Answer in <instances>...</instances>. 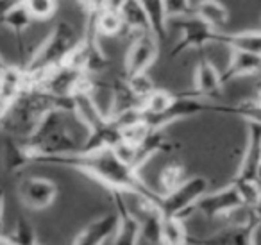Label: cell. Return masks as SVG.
Returning <instances> with one entry per match:
<instances>
[{
  "mask_svg": "<svg viewBox=\"0 0 261 245\" xmlns=\"http://www.w3.org/2000/svg\"><path fill=\"white\" fill-rule=\"evenodd\" d=\"M261 165V124L247 122V147L232 183H256V172Z\"/></svg>",
  "mask_w": 261,
  "mask_h": 245,
  "instance_id": "9c48e42d",
  "label": "cell"
},
{
  "mask_svg": "<svg viewBox=\"0 0 261 245\" xmlns=\"http://www.w3.org/2000/svg\"><path fill=\"white\" fill-rule=\"evenodd\" d=\"M8 66H9V63L6 61V59L2 58V56H0V72H4V70L8 68Z\"/></svg>",
  "mask_w": 261,
  "mask_h": 245,
  "instance_id": "836d02e7",
  "label": "cell"
},
{
  "mask_svg": "<svg viewBox=\"0 0 261 245\" xmlns=\"http://www.w3.org/2000/svg\"><path fill=\"white\" fill-rule=\"evenodd\" d=\"M161 245H190V234L185 227V220L175 216H165L161 227Z\"/></svg>",
  "mask_w": 261,
  "mask_h": 245,
  "instance_id": "ffe728a7",
  "label": "cell"
},
{
  "mask_svg": "<svg viewBox=\"0 0 261 245\" xmlns=\"http://www.w3.org/2000/svg\"><path fill=\"white\" fill-rule=\"evenodd\" d=\"M123 77H125V76H123ZM125 81H127V84H129L130 91L135 93V97L138 99L140 102H143L154 90H156V86H154V83L150 81V77L147 76V74L125 77Z\"/></svg>",
  "mask_w": 261,
  "mask_h": 245,
  "instance_id": "484cf974",
  "label": "cell"
},
{
  "mask_svg": "<svg viewBox=\"0 0 261 245\" xmlns=\"http://www.w3.org/2000/svg\"><path fill=\"white\" fill-rule=\"evenodd\" d=\"M256 101L261 104V88H259V90H257V99H256Z\"/></svg>",
  "mask_w": 261,
  "mask_h": 245,
  "instance_id": "d590c367",
  "label": "cell"
},
{
  "mask_svg": "<svg viewBox=\"0 0 261 245\" xmlns=\"http://www.w3.org/2000/svg\"><path fill=\"white\" fill-rule=\"evenodd\" d=\"M9 238H11L15 245H41V241L36 236V231H34L33 224L27 218H23V216L16 218L13 233Z\"/></svg>",
  "mask_w": 261,
  "mask_h": 245,
  "instance_id": "603a6c76",
  "label": "cell"
},
{
  "mask_svg": "<svg viewBox=\"0 0 261 245\" xmlns=\"http://www.w3.org/2000/svg\"><path fill=\"white\" fill-rule=\"evenodd\" d=\"M217 43L224 45L231 51L261 56V31H242V33H222V31H218Z\"/></svg>",
  "mask_w": 261,
  "mask_h": 245,
  "instance_id": "9a60e30c",
  "label": "cell"
},
{
  "mask_svg": "<svg viewBox=\"0 0 261 245\" xmlns=\"http://www.w3.org/2000/svg\"><path fill=\"white\" fill-rule=\"evenodd\" d=\"M83 43V33L66 20H59L23 66L31 88L48 72L66 65Z\"/></svg>",
  "mask_w": 261,
  "mask_h": 245,
  "instance_id": "7a4b0ae2",
  "label": "cell"
},
{
  "mask_svg": "<svg viewBox=\"0 0 261 245\" xmlns=\"http://www.w3.org/2000/svg\"><path fill=\"white\" fill-rule=\"evenodd\" d=\"M81 6H83L84 13H86V16L93 15V13H97L98 9V0H77Z\"/></svg>",
  "mask_w": 261,
  "mask_h": 245,
  "instance_id": "f1b7e54d",
  "label": "cell"
},
{
  "mask_svg": "<svg viewBox=\"0 0 261 245\" xmlns=\"http://www.w3.org/2000/svg\"><path fill=\"white\" fill-rule=\"evenodd\" d=\"M4 209H6V193L0 188V229L4 226Z\"/></svg>",
  "mask_w": 261,
  "mask_h": 245,
  "instance_id": "f546056e",
  "label": "cell"
},
{
  "mask_svg": "<svg viewBox=\"0 0 261 245\" xmlns=\"http://www.w3.org/2000/svg\"><path fill=\"white\" fill-rule=\"evenodd\" d=\"M33 163L41 165H54L65 166L77 172L84 174L90 179L97 181L98 184L106 188L108 191L116 190L122 193L133 195L138 199H147L161 208V199L163 195L158 190H154L150 184L145 183L142 174L120 159L113 149H102L93 152H68V154H54V156H36L33 158Z\"/></svg>",
  "mask_w": 261,
  "mask_h": 245,
  "instance_id": "6da1fadb",
  "label": "cell"
},
{
  "mask_svg": "<svg viewBox=\"0 0 261 245\" xmlns=\"http://www.w3.org/2000/svg\"><path fill=\"white\" fill-rule=\"evenodd\" d=\"M31 22H33V16L29 15L25 4H23V6H20V8L13 9V11L6 16L4 22H2V26L8 27V29H11L15 34H22L23 31L31 26Z\"/></svg>",
  "mask_w": 261,
  "mask_h": 245,
  "instance_id": "cb8c5ba5",
  "label": "cell"
},
{
  "mask_svg": "<svg viewBox=\"0 0 261 245\" xmlns=\"http://www.w3.org/2000/svg\"><path fill=\"white\" fill-rule=\"evenodd\" d=\"M9 111V106L6 104L2 99H0V124H2V120H4V116H6V113Z\"/></svg>",
  "mask_w": 261,
  "mask_h": 245,
  "instance_id": "4dcf8cb0",
  "label": "cell"
},
{
  "mask_svg": "<svg viewBox=\"0 0 261 245\" xmlns=\"http://www.w3.org/2000/svg\"><path fill=\"white\" fill-rule=\"evenodd\" d=\"M259 224L254 218L247 220L245 224H236L229 226L225 229H220L210 236L202 238H192L190 241L199 245H256V229Z\"/></svg>",
  "mask_w": 261,
  "mask_h": 245,
  "instance_id": "30bf717a",
  "label": "cell"
},
{
  "mask_svg": "<svg viewBox=\"0 0 261 245\" xmlns=\"http://www.w3.org/2000/svg\"><path fill=\"white\" fill-rule=\"evenodd\" d=\"M168 26H170V29H175L179 33V40L175 47L172 48L170 58H177L190 48H204L210 43H217L218 31L207 26L197 15L170 18Z\"/></svg>",
  "mask_w": 261,
  "mask_h": 245,
  "instance_id": "277c9868",
  "label": "cell"
},
{
  "mask_svg": "<svg viewBox=\"0 0 261 245\" xmlns=\"http://www.w3.org/2000/svg\"><path fill=\"white\" fill-rule=\"evenodd\" d=\"M113 209L116 213V229L111 238V245H140L142 241V226L136 213L127 204V193L111 190Z\"/></svg>",
  "mask_w": 261,
  "mask_h": 245,
  "instance_id": "8992f818",
  "label": "cell"
},
{
  "mask_svg": "<svg viewBox=\"0 0 261 245\" xmlns=\"http://www.w3.org/2000/svg\"><path fill=\"white\" fill-rule=\"evenodd\" d=\"M143 9H145L147 20H149L150 33L158 38L160 43H163L170 31V18H168L167 8H165V0H142Z\"/></svg>",
  "mask_w": 261,
  "mask_h": 245,
  "instance_id": "e0dca14e",
  "label": "cell"
},
{
  "mask_svg": "<svg viewBox=\"0 0 261 245\" xmlns=\"http://www.w3.org/2000/svg\"><path fill=\"white\" fill-rule=\"evenodd\" d=\"M185 179H186L185 166H182L181 163H170V165L165 166L160 174V186H161L160 193L165 195V193H168V191L175 190Z\"/></svg>",
  "mask_w": 261,
  "mask_h": 245,
  "instance_id": "7402d4cb",
  "label": "cell"
},
{
  "mask_svg": "<svg viewBox=\"0 0 261 245\" xmlns=\"http://www.w3.org/2000/svg\"><path fill=\"white\" fill-rule=\"evenodd\" d=\"M190 245H199V243H193V241H190Z\"/></svg>",
  "mask_w": 261,
  "mask_h": 245,
  "instance_id": "8d00e7d4",
  "label": "cell"
},
{
  "mask_svg": "<svg viewBox=\"0 0 261 245\" xmlns=\"http://www.w3.org/2000/svg\"><path fill=\"white\" fill-rule=\"evenodd\" d=\"M120 16H122L123 31H125V33H130L133 36L150 33L149 20H147L142 0H125L122 9H120Z\"/></svg>",
  "mask_w": 261,
  "mask_h": 245,
  "instance_id": "2e32d148",
  "label": "cell"
},
{
  "mask_svg": "<svg viewBox=\"0 0 261 245\" xmlns=\"http://www.w3.org/2000/svg\"><path fill=\"white\" fill-rule=\"evenodd\" d=\"M256 184H257V188L261 190V165H259V168H257V172H256Z\"/></svg>",
  "mask_w": 261,
  "mask_h": 245,
  "instance_id": "e575fe53",
  "label": "cell"
},
{
  "mask_svg": "<svg viewBox=\"0 0 261 245\" xmlns=\"http://www.w3.org/2000/svg\"><path fill=\"white\" fill-rule=\"evenodd\" d=\"M165 8H167L168 18L188 16L193 15V11H195V8L192 6L190 0H165Z\"/></svg>",
  "mask_w": 261,
  "mask_h": 245,
  "instance_id": "4316f807",
  "label": "cell"
},
{
  "mask_svg": "<svg viewBox=\"0 0 261 245\" xmlns=\"http://www.w3.org/2000/svg\"><path fill=\"white\" fill-rule=\"evenodd\" d=\"M160 45L161 43L158 41V38L150 33L133 36L129 47H127L125 58H123L125 77L142 76V74L149 72V68L156 63L158 56H160Z\"/></svg>",
  "mask_w": 261,
  "mask_h": 245,
  "instance_id": "5b68a950",
  "label": "cell"
},
{
  "mask_svg": "<svg viewBox=\"0 0 261 245\" xmlns=\"http://www.w3.org/2000/svg\"><path fill=\"white\" fill-rule=\"evenodd\" d=\"M250 213H254V215H259L261 213V195H259V201H257L256 206H252V208H247Z\"/></svg>",
  "mask_w": 261,
  "mask_h": 245,
  "instance_id": "1f68e13d",
  "label": "cell"
},
{
  "mask_svg": "<svg viewBox=\"0 0 261 245\" xmlns=\"http://www.w3.org/2000/svg\"><path fill=\"white\" fill-rule=\"evenodd\" d=\"M0 245H15V243H13L11 238H6V236H2V234H0Z\"/></svg>",
  "mask_w": 261,
  "mask_h": 245,
  "instance_id": "d6a6232c",
  "label": "cell"
},
{
  "mask_svg": "<svg viewBox=\"0 0 261 245\" xmlns=\"http://www.w3.org/2000/svg\"><path fill=\"white\" fill-rule=\"evenodd\" d=\"M242 208H247L243 197L240 195L238 188L231 183L217 191H211V193L207 191L204 197H200L193 208V213H200L206 218H218V216L231 215Z\"/></svg>",
  "mask_w": 261,
  "mask_h": 245,
  "instance_id": "52a82bcc",
  "label": "cell"
},
{
  "mask_svg": "<svg viewBox=\"0 0 261 245\" xmlns=\"http://www.w3.org/2000/svg\"><path fill=\"white\" fill-rule=\"evenodd\" d=\"M210 181L204 176L186 177L175 190L168 191L161 199V211L165 216H175V218L186 220L193 215V208L200 197L207 193Z\"/></svg>",
  "mask_w": 261,
  "mask_h": 245,
  "instance_id": "3957f363",
  "label": "cell"
},
{
  "mask_svg": "<svg viewBox=\"0 0 261 245\" xmlns=\"http://www.w3.org/2000/svg\"><path fill=\"white\" fill-rule=\"evenodd\" d=\"M138 199V197H136ZM142 226V240L150 245H158L161 240V227H163L165 215L160 204L147 199H138V213H136Z\"/></svg>",
  "mask_w": 261,
  "mask_h": 245,
  "instance_id": "4fadbf2b",
  "label": "cell"
},
{
  "mask_svg": "<svg viewBox=\"0 0 261 245\" xmlns=\"http://www.w3.org/2000/svg\"><path fill=\"white\" fill-rule=\"evenodd\" d=\"M18 197L31 209H45L54 204L58 197V184L48 177L27 176L18 184Z\"/></svg>",
  "mask_w": 261,
  "mask_h": 245,
  "instance_id": "ba28073f",
  "label": "cell"
},
{
  "mask_svg": "<svg viewBox=\"0 0 261 245\" xmlns=\"http://www.w3.org/2000/svg\"><path fill=\"white\" fill-rule=\"evenodd\" d=\"M116 229V213L111 209L109 213L97 216L88 226H84L75 236L72 245H104L111 240Z\"/></svg>",
  "mask_w": 261,
  "mask_h": 245,
  "instance_id": "8fae6325",
  "label": "cell"
},
{
  "mask_svg": "<svg viewBox=\"0 0 261 245\" xmlns=\"http://www.w3.org/2000/svg\"><path fill=\"white\" fill-rule=\"evenodd\" d=\"M261 70V56L249 54V52L231 51V59L227 66L220 72L222 84H227L238 77L254 76Z\"/></svg>",
  "mask_w": 261,
  "mask_h": 245,
  "instance_id": "5bb4252c",
  "label": "cell"
},
{
  "mask_svg": "<svg viewBox=\"0 0 261 245\" xmlns=\"http://www.w3.org/2000/svg\"><path fill=\"white\" fill-rule=\"evenodd\" d=\"M27 0H0V26L4 22V18L13 11V9L20 8L25 4Z\"/></svg>",
  "mask_w": 261,
  "mask_h": 245,
  "instance_id": "83f0119b",
  "label": "cell"
},
{
  "mask_svg": "<svg viewBox=\"0 0 261 245\" xmlns=\"http://www.w3.org/2000/svg\"><path fill=\"white\" fill-rule=\"evenodd\" d=\"M25 8L33 20H50L58 11V0H27Z\"/></svg>",
  "mask_w": 261,
  "mask_h": 245,
  "instance_id": "d4e9b609",
  "label": "cell"
},
{
  "mask_svg": "<svg viewBox=\"0 0 261 245\" xmlns=\"http://www.w3.org/2000/svg\"><path fill=\"white\" fill-rule=\"evenodd\" d=\"M222 79L220 72L210 59L202 58L195 66V76H193V93L206 101L218 99L222 93Z\"/></svg>",
  "mask_w": 261,
  "mask_h": 245,
  "instance_id": "7c38bea8",
  "label": "cell"
},
{
  "mask_svg": "<svg viewBox=\"0 0 261 245\" xmlns=\"http://www.w3.org/2000/svg\"><path fill=\"white\" fill-rule=\"evenodd\" d=\"M193 15H197L217 31H220L229 22V11L220 0H200L195 6Z\"/></svg>",
  "mask_w": 261,
  "mask_h": 245,
  "instance_id": "d6986e66",
  "label": "cell"
},
{
  "mask_svg": "<svg viewBox=\"0 0 261 245\" xmlns=\"http://www.w3.org/2000/svg\"><path fill=\"white\" fill-rule=\"evenodd\" d=\"M222 115H234L243 118L245 122L261 124V104L257 101H245L240 104H224Z\"/></svg>",
  "mask_w": 261,
  "mask_h": 245,
  "instance_id": "44dd1931",
  "label": "cell"
},
{
  "mask_svg": "<svg viewBox=\"0 0 261 245\" xmlns=\"http://www.w3.org/2000/svg\"><path fill=\"white\" fill-rule=\"evenodd\" d=\"M2 159H4V168L8 174H18L27 165H31L29 152H27L23 141L15 140V138H8L6 140Z\"/></svg>",
  "mask_w": 261,
  "mask_h": 245,
  "instance_id": "ac0fdd59",
  "label": "cell"
}]
</instances>
